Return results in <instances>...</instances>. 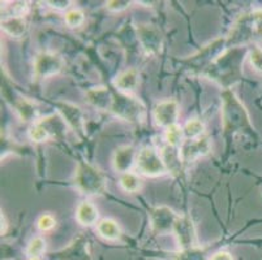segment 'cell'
I'll list each match as a JSON object with an SVG mask.
<instances>
[{"label": "cell", "instance_id": "obj_1", "mask_svg": "<svg viewBox=\"0 0 262 260\" xmlns=\"http://www.w3.org/2000/svg\"><path fill=\"white\" fill-rule=\"evenodd\" d=\"M243 56H244V51L242 47L227 50L225 54L219 55L215 60L205 69V75L228 91L231 86L235 85L240 80L242 64L244 60Z\"/></svg>", "mask_w": 262, "mask_h": 260}, {"label": "cell", "instance_id": "obj_2", "mask_svg": "<svg viewBox=\"0 0 262 260\" xmlns=\"http://www.w3.org/2000/svg\"><path fill=\"white\" fill-rule=\"evenodd\" d=\"M259 40H262V9H254L240 16L235 22L227 38V44L236 49Z\"/></svg>", "mask_w": 262, "mask_h": 260}, {"label": "cell", "instance_id": "obj_3", "mask_svg": "<svg viewBox=\"0 0 262 260\" xmlns=\"http://www.w3.org/2000/svg\"><path fill=\"white\" fill-rule=\"evenodd\" d=\"M75 185L86 195H99L106 189V177L97 167L80 163L75 173Z\"/></svg>", "mask_w": 262, "mask_h": 260}, {"label": "cell", "instance_id": "obj_4", "mask_svg": "<svg viewBox=\"0 0 262 260\" xmlns=\"http://www.w3.org/2000/svg\"><path fill=\"white\" fill-rule=\"evenodd\" d=\"M111 112L121 120L129 123H141L145 119V106L141 100L132 97L130 94L118 92L114 95V103Z\"/></svg>", "mask_w": 262, "mask_h": 260}, {"label": "cell", "instance_id": "obj_5", "mask_svg": "<svg viewBox=\"0 0 262 260\" xmlns=\"http://www.w3.org/2000/svg\"><path fill=\"white\" fill-rule=\"evenodd\" d=\"M248 123L245 109L240 104L235 95L226 91L223 95V124L226 130H237Z\"/></svg>", "mask_w": 262, "mask_h": 260}, {"label": "cell", "instance_id": "obj_6", "mask_svg": "<svg viewBox=\"0 0 262 260\" xmlns=\"http://www.w3.org/2000/svg\"><path fill=\"white\" fill-rule=\"evenodd\" d=\"M136 167L140 173L149 177H158L166 175L168 172L161 155L151 147H144L137 152Z\"/></svg>", "mask_w": 262, "mask_h": 260}, {"label": "cell", "instance_id": "obj_7", "mask_svg": "<svg viewBox=\"0 0 262 260\" xmlns=\"http://www.w3.org/2000/svg\"><path fill=\"white\" fill-rule=\"evenodd\" d=\"M63 66L61 56L52 52H40L34 59V75L37 78H49L60 73Z\"/></svg>", "mask_w": 262, "mask_h": 260}, {"label": "cell", "instance_id": "obj_8", "mask_svg": "<svg viewBox=\"0 0 262 260\" xmlns=\"http://www.w3.org/2000/svg\"><path fill=\"white\" fill-rule=\"evenodd\" d=\"M172 233L175 234L182 250L196 247V230H194L193 221L188 216H179L173 225Z\"/></svg>", "mask_w": 262, "mask_h": 260}, {"label": "cell", "instance_id": "obj_9", "mask_svg": "<svg viewBox=\"0 0 262 260\" xmlns=\"http://www.w3.org/2000/svg\"><path fill=\"white\" fill-rule=\"evenodd\" d=\"M137 38L147 55H156L162 50L163 38L159 29H157L154 25L137 26Z\"/></svg>", "mask_w": 262, "mask_h": 260}, {"label": "cell", "instance_id": "obj_10", "mask_svg": "<svg viewBox=\"0 0 262 260\" xmlns=\"http://www.w3.org/2000/svg\"><path fill=\"white\" fill-rule=\"evenodd\" d=\"M178 215L168 207H157L150 214V223L154 232L163 234V233L172 232L173 225L178 220Z\"/></svg>", "mask_w": 262, "mask_h": 260}, {"label": "cell", "instance_id": "obj_11", "mask_svg": "<svg viewBox=\"0 0 262 260\" xmlns=\"http://www.w3.org/2000/svg\"><path fill=\"white\" fill-rule=\"evenodd\" d=\"M154 123L162 128H170L175 125L179 117V106L175 100H163L157 104L153 112Z\"/></svg>", "mask_w": 262, "mask_h": 260}, {"label": "cell", "instance_id": "obj_12", "mask_svg": "<svg viewBox=\"0 0 262 260\" xmlns=\"http://www.w3.org/2000/svg\"><path fill=\"white\" fill-rule=\"evenodd\" d=\"M56 107H58V111L61 114L63 120L73 132L80 133V134L84 132V114H82L80 107L68 103V102H59Z\"/></svg>", "mask_w": 262, "mask_h": 260}, {"label": "cell", "instance_id": "obj_13", "mask_svg": "<svg viewBox=\"0 0 262 260\" xmlns=\"http://www.w3.org/2000/svg\"><path fill=\"white\" fill-rule=\"evenodd\" d=\"M58 260H90L92 254H90L89 242L84 237H78L77 240L73 241L70 246L63 249L56 254Z\"/></svg>", "mask_w": 262, "mask_h": 260}, {"label": "cell", "instance_id": "obj_14", "mask_svg": "<svg viewBox=\"0 0 262 260\" xmlns=\"http://www.w3.org/2000/svg\"><path fill=\"white\" fill-rule=\"evenodd\" d=\"M210 150L208 138L202 135L197 139H188L187 142H183L182 149H180V156L183 161H193L200 156L206 155Z\"/></svg>", "mask_w": 262, "mask_h": 260}, {"label": "cell", "instance_id": "obj_15", "mask_svg": "<svg viewBox=\"0 0 262 260\" xmlns=\"http://www.w3.org/2000/svg\"><path fill=\"white\" fill-rule=\"evenodd\" d=\"M136 157H137V152L133 146L119 147L114 152L113 156L114 169L116 172H120V173H127L132 168L133 164H136Z\"/></svg>", "mask_w": 262, "mask_h": 260}, {"label": "cell", "instance_id": "obj_16", "mask_svg": "<svg viewBox=\"0 0 262 260\" xmlns=\"http://www.w3.org/2000/svg\"><path fill=\"white\" fill-rule=\"evenodd\" d=\"M86 102L99 111L111 112L114 94L106 87H94L86 92Z\"/></svg>", "mask_w": 262, "mask_h": 260}, {"label": "cell", "instance_id": "obj_17", "mask_svg": "<svg viewBox=\"0 0 262 260\" xmlns=\"http://www.w3.org/2000/svg\"><path fill=\"white\" fill-rule=\"evenodd\" d=\"M113 83L120 92L130 94V92H133L137 89V86L140 83L139 72L136 70V69H127V70L119 73Z\"/></svg>", "mask_w": 262, "mask_h": 260}, {"label": "cell", "instance_id": "obj_18", "mask_svg": "<svg viewBox=\"0 0 262 260\" xmlns=\"http://www.w3.org/2000/svg\"><path fill=\"white\" fill-rule=\"evenodd\" d=\"M2 29L3 32L13 38H23L26 34L29 25L26 22L25 17L17 16H7L2 20Z\"/></svg>", "mask_w": 262, "mask_h": 260}, {"label": "cell", "instance_id": "obj_19", "mask_svg": "<svg viewBox=\"0 0 262 260\" xmlns=\"http://www.w3.org/2000/svg\"><path fill=\"white\" fill-rule=\"evenodd\" d=\"M98 209L90 202H81L76 211V219L78 223L84 226L94 225L98 220Z\"/></svg>", "mask_w": 262, "mask_h": 260}, {"label": "cell", "instance_id": "obj_20", "mask_svg": "<svg viewBox=\"0 0 262 260\" xmlns=\"http://www.w3.org/2000/svg\"><path fill=\"white\" fill-rule=\"evenodd\" d=\"M97 229H98L99 235L107 241L119 240V237L121 234L120 226L118 225L116 221L111 220V219H103V220L99 221L98 225H97Z\"/></svg>", "mask_w": 262, "mask_h": 260}, {"label": "cell", "instance_id": "obj_21", "mask_svg": "<svg viewBox=\"0 0 262 260\" xmlns=\"http://www.w3.org/2000/svg\"><path fill=\"white\" fill-rule=\"evenodd\" d=\"M161 156L163 159L164 164L167 167L168 171L171 172H178L180 166H182V156H180V151H178L176 147L172 146H166L163 147L161 152Z\"/></svg>", "mask_w": 262, "mask_h": 260}, {"label": "cell", "instance_id": "obj_22", "mask_svg": "<svg viewBox=\"0 0 262 260\" xmlns=\"http://www.w3.org/2000/svg\"><path fill=\"white\" fill-rule=\"evenodd\" d=\"M120 186L124 192L137 193L141 190L142 181L139 176L132 173V172H127V173H123V175H121Z\"/></svg>", "mask_w": 262, "mask_h": 260}, {"label": "cell", "instance_id": "obj_23", "mask_svg": "<svg viewBox=\"0 0 262 260\" xmlns=\"http://www.w3.org/2000/svg\"><path fill=\"white\" fill-rule=\"evenodd\" d=\"M183 134H184V130H183L178 124L166 129V140H167L168 146L176 147V149H178L179 146H182Z\"/></svg>", "mask_w": 262, "mask_h": 260}, {"label": "cell", "instance_id": "obj_24", "mask_svg": "<svg viewBox=\"0 0 262 260\" xmlns=\"http://www.w3.org/2000/svg\"><path fill=\"white\" fill-rule=\"evenodd\" d=\"M204 130H205L204 124H202L200 120H197V119H192V120H189L187 124H185L184 134L188 139H197V138L202 137Z\"/></svg>", "mask_w": 262, "mask_h": 260}, {"label": "cell", "instance_id": "obj_25", "mask_svg": "<svg viewBox=\"0 0 262 260\" xmlns=\"http://www.w3.org/2000/svg\"><path fill=\"white\" fill-rule=\"evenodd\" d=\"M29 138L33 142H45V140H47L50 138L49 129L46 128V125L42 121H38L37 124H34L30 128Z\"/></svg>", "mask_w": 262, "mask_h": 260}, {"label": "cell", "instance_id": "obj_26", "mask_svg": "<svg viewBox=\"0 0 262 260\" xmlns=\"http://www.w3.org/2000/svg\"><path fill=\"white\" fill-rule=\"evenodd\" d=\"M45 251H46V242L40 237H35L34 240L30 241L28 249H26V254L30 257H39Z\"/></svg>", "mask_w": 262, "mask_h": 260}, {"label": "cell", "instance_id": "obj_27", "mask_svg": "<svg viewBox=\"0 0 262 260\" xmlns=\"http://www.w3.org/2000/svg\"><path fill=\"white\" fill-rule=\"evenodd\" d=\"M85 14L80 9H72L66 13V23L70 28H78L84 23Z\"/></svg>", "mask_w": 262, "mask_h": 260}, {"label": "cell", "instance_id": "obj_28", "mask_svg": "<svg viewBox=\"0 0 262 260\" xmlns=\"http://www.w3.org/2000/svg\"><path fill=\"white\" fill-rule=\"evenodd\" d=\"M29 11V3L28 2H13L8 6V14L7 16H17V17H25V14Z\"/></svg>", "mask_w": 262, "mask_h": 260}, {"label": "cell", "instance_id": "obj_29", "mask_svg": "<svg viewBox=\"0 0 262 260\" xmlns=\"http://www.w3.org/2000/svg\"><path fill=\"white\" fill-rule=\"evenodd\" d=\"M249 61H251V65L253 66L254 70H257L258 73L262 75V49L258 46H254L253 49L249 51Z\"/></svg>", "mask_w": 262, "mask_h": 260}, {"label": "cell", "instance_id": "obj_30", "mask_svg": "<svg viewBox=\"0 0 262 260\" xmlns=\"http://www.w3.org/2000/svg\"><path fill=\"white\" fill-rule=\"evenodd\" d=\"M176 260H205V255L201 250L197 247L188 250H182V252H179Z\"/></svg>", "mask_w": 262, "mask_h": 260}, {"label": "cell", "instance_id": "obj_31", "mask_svg": "<svg viewBox=\"0 0 262 260\" xmlns=\"http://www.w3.org/2000/svg\"><path fill=\"white\" fill-rule=\"evenodd\" d=\"M55 224H56V220H55L54 216L50 214L42 215L37 221L38 229L42 230V232H49V230H51L55 226Z\"/></svg>", "mask_w": 262, "mask_h": 260}, {"label": "cell", "instance_id": "obj_32", "mask_svg": "<svg viewBox=\"0 0 262 260\" xmlns=\"http://www.w3.org/2000/svg\"><path fill=\"white\" fill-rule=\"evenodd\" d=\"M130 6V2H121V0H114V2H107L106 8L111 12H121L127 9Z\"/></svg>", "mask_w": 262, "mask_h": 260}, {"label": "cell", "instance_id": "obj_33", "mask_svg": "<svg viewBox=\"0 0 262 260\" xmlns=\"http://www.w3.org/2000/svg\"><path fill=\"white\" fill-rule=\"evenodd\" d=\"M46 4L51 8L58 9V11H64L72 4V2H70V0H50V2H46Z\"/></svg>", "mask_w": 262, "mask_h": 260}, {"label": "cell", "instance_id": "obj_34", "mask_svg": "<svg viewBox=\"0 0 262 260\" xmlns=\"http://www.w3.org/2000/svg\"><path fill=\"white\" fill-rule=\"evenodd\" d=\"M210 260H233L232 256H231L228 252L226 251H218L211 256Z\"/></svg>", "mask_w": 262, "mask_h": 260}, {"label": "cell", "instance_id": "obj_35", "mask_svg": "<svg viewBox=\"0 0 262 260\" xmlns=\"http://www.w3.org/2000/svg\"><path fill=\"white\" fill-rule=\"evenodd\" d=\"M7 232V221H6V216L2 214V234Z\"/></svg>", "mask_w": 262, "mask_h": 260}, {"label": "cell", "instance_id": "obj_36", "mask_svg": "<svg viewBox=\"0 0 262 260\" xmlns=\"http://www.w3.org/2000/svg\"><path fill=\"white\" fill-rule=\"evenodd\" d=\"M29 260H40V259H39V257H30Z\"/></svg>", "mask_w": 262, "mask_h": 260}]
</instances>
